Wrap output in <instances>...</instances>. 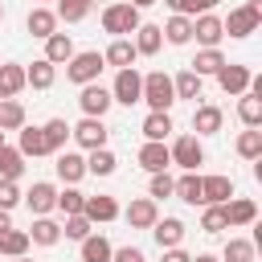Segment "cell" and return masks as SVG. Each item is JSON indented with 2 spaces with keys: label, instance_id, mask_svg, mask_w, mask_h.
<instances>
[{
  "label": "cell",
  "instance_id": "obj_1",
  "mask_svg": "<svg viewBox=\"0 0 262 262\" xmlns=\"http://www.w3.org/2000/svg\"><path fill=\"white\" fill-rule=\"evenodd\" d=\"M139 102H147L151 111H168V106L176 102L172 78H168L164 70H151V74H143V94H139Z\"/></svg>",
  "mask_w": 262,
  "mask_h": 262
},
{
  "label": "cell",
  "instance_id": "obj_2",
  "mask_svg": "<svg viewBox=\"0 0 262 262\" xmlns=\"http://www.w3.org/2000/svg\"><path fill=\"white\" fill-rule=\"evenodd\" d=\"M143 20H139V8L135 4H111V8H102V29L111 33V37H127V33H135Z\"/></svg>",
  "mask_w": 262,
  "mask_h": 262
},
{
  "label": "cell",
  "instance_id": "obj_3",
  "mask_svg": "<svg viewBox=\"0 0 262 262\" xmlns=\"http://www.w3.org/2000/svg\"><path fill=\"white\" fill-rule=\"evenodd\" d=\"M102 53L98 49H86V53H74L70 61H66V78L70 82H78V86H86V82H94L98 74H102Z\"/></svg>",
  "mask_w": 262,
  "mask_h": 262
},
{
  "label": "cell",
  "instance_id": "obj_4",
  "mask_svg": "<svg viewBox=\"0 0 262 262\" xmlns=\"http://www.w3.org/2000/svg\"><path fill=\"white\" fill-rule=\"evenodd\" d=\"M258 25H262V4H258V0L233 8L229 20H221V29H225L229 37H250V33H258Z\"/></svg>",
  "mask_w": 262,
  "mask_h": 262
},
{
  "label": "cell",
  "instance_id": "obj_5",
  "mask_svg": "<svg viewBox=\"0 0 262 262\" xmlns=\"http://www.w3.org/2000/svg\"><path fill=\"white\" fill-rule=\"evenodd\" d=\"M139 94H143V78L135 74V66H123V70L115 74L111 98H115V102H123V106H131V102H139Z\"/></svg>",
  "mask_w": 262,
  "mask_h": 262
},
{
  "label": "cell",
  "instance_id": "obj_6",
  "mask_svg": "<svg viewBox=\"0 0 262 262\" xmlns=\"http://www.w3.org/2000/svg\"><path fill=\"white\" fill-rule=\"evenodd\" d=\"M168 156H172V164H180L184 172H196V164H205V147H201L196 135H180V139L168 147Z\"/></svg>",
  "mask_w": 262,
  "mask_h": 262
},
{
  "label": "cell",
  "instance_id": "obj_7",
  "mask_svg": "<svg viewBox=\"0 0 262 262\" xmlns=\"http://www.w3.org/2000/svg\"><path fill=\"white\" fill-rule=\"evenodd\" d=\"M111 90H102V86H94V82H86L82 86V94H78V106H82V115H90V119H102L106 111H111Z\"/></svg>",
  "mask_w": 262,
  "mask_h": 262
},
{
  "label": "cell",
  "instance_id": "obj_8",
  "mask_svg": "<svg viewBox=\"0 0 262 262\" xmlns=\"http://www.w3.org/2000/svg\"><path fill=\"white\" fill-rule=\"evenodd\" d=\"M250 78H254V74H250L246 66H229V61H225V66L217 70V86H221L225 94H246V90H250Z\"/></svg>",
  "mask_w": 262,
  "mask_h": 262
},
{
  "label": "cell",
  "instance_id": "obj_9",
  "mask_svg": "<svg viewBox=\"0 0 262 262\" xmlns=\"http://www.w3.org/2000/svg\"><path fill=\"white\" fill-rule=\"evenodd\" d=\"M70 135H74L82 147H90V151H94V147H106V127H102V119H90V115H86L78 127H70Z\"/></svg>",
  "mask_w": 262,
  "mask_h": 262
},
{
  "label": "cell",
  "instance_id": "obj_10",
  "mask_svg": "<svg viewBox=\"0 0 262 262\" xmlns=\"http://www.w3.org/2000/svg\"><path fill=\"white\" fill-rule=\"evenodd\" d=\"M168 164H172V156H168L164 139H147L139 147V168L143 172H168Z\"/></svg>",
  "mask_w": 262,
  "mask_h": 262
},
{
  "label": "cell",
  "instance_id": "obj_11",
  "mask_svg": "<svg viewBox=\"0 0 262 262\" xmlns=\"http://www.w3.org/2000/svg\"><path fill=\"white\" fill-rule=\"evenodd\" d=\"M233 196L229 176H201V205H225Z\"/></svg>",
  "mask_w": 262,
  "mask_h": 262
},
{
  "label": "cell",
  "instance_id": "obj_12",
  "mask_svg": "<svg viewBox=\"0 0 262 262\" xmlns=\"http://www.w3.org/2000/svg\"><path fill=\"white\" fill-rule=\"evenodd\" d=\"M192 37H196L205 49H217V41L225 37V29H221V20H217L213 12H201V16L192 20Z\"/></svg>",
  "mask_w": 262,
  "mask_h": 262
},
{
  "label": "cell",
  "instance_id": "obj_13",
  "mask_svg": "<svg viewBox=\"0 0 262 262\" xmlns=\"http://www.w3.org/2000/svg\"><path fill=\"white\" fill-rule=\"evenodd\" d=\"M156 217H160V209H156L151 196H139V201L127 205V225H131V229H151Z\"/></svg>",
  "mask_w": 262,
  "mask_h": 262
},
{
  "label": "cell",
  "instance_id": "obj_14",
  "mask_svg": "<svg viewBox=\"0 0 262 262\" xmlns=\"http://www.w3.org/2000/svg\"><path fill=\"white\" fill-rule=\"evenodd\" d=\"M25 201H29V209H33L37 217H45V213L57 205V188H53V184H45V180H37V184L25 192Z\"/></svg>",
  "mask_w": 262,
  "mask_h": 262
},
{
  "label": "cell",
  "instance_id": "obj_15",
  "mask_svg": "<svg viewBox=\"0 0 262 262\" xmlns=\"http://www.w3.org/2000/svg\"><path fill=\"white\" fill-rule=\"evenodd\" d=\"M82 217H86L90 225H94V221H115V217H119V205H115V196H86Z\"/></svg>",
  "mask_w": 262,
  "mask_h": 262
},
{
  "label": "cell",
  "instance_id": "obj_16",
  "mask_svg": "<svg viewBox=\"0 0 262 262\" xmlns=\"http://www.w3.org/2000/svg\"><path fill=\"white\" fill-rule=\"evenodd\" d=\"M221 209H225V225H250V221L258 217V205H254L250 196H233V201H225Z\"/></svg>",
  "mask_w": 262,
  "mask_h": 262
},
{
  "label": "cell",
  "instance_id": "obj_17",
  "mask_svg": "<svg viewBox=\"0 0 262 262\" xmlns=\"http://www.w3.org/2000/svg\"><path fill=\"white\" fill-rule=\"evenodd\" d=\"M53 78H57V66H53V61H45V57H37V61L25 70V86H33V90H49V86H53Z\"/></svg>",
  "mask_w": 262,
  "mask_h": 262
},
{
  "label": "cell",
  "instance_id": "obj_18",
  "mask_svg": "<svg viewBox=\"0 0 262 262\" xmlns=\"http://www.w3.org/2000/svg\"><path fill=\"white\" fill-rule=\"evenodd\" d=\"M151 233H156V242H160V250H168V246H180V237H184V221L180 217H156V225H151Z\"/></svg>",
  "mask_w": 262,
  "mask_h": 262
},
{
  "label": "cell",
  "instance_id": "obj_19",
  "mask_svg": "<svg viewBox=\"0 0 262 262\" xmlns=\"http://www.w3.org/2000/svg\"><path fill=\"white\" fill-rule=\"evenodd\" d=\"M131 45H135V53H143V57L160 53V45H164V33H160V25H139Z\"/></svg>",
  "mask_w": 262,
  "mask_h": 262
},
{
  "label": "cell",
  "instance_id": "obj_20",
  "mask_svg": "<svg viewBox=\"0 0 262 262\" xmlns=\"http://www.w3.org/2000/svg\"><path fill=\"white\" fill-rule=\"evenodd\" d=\"M70 57H74V41H70V33H49V37H45V61L61 66V61H70Z\"/></svg>",
  "mask_w": 262,
  "mask_h": 262
},
{
  "label": "cell",
  "instance_id": "obj_21",
  "mask_svg": "<svg viewBox=\"0 0 262 262\" xmlns=\"http://www.w3.org/2000/svg\"><path fill=\"white\" fill-rule=\"evenodd\" d=\"M53 168H57V176H61L66 184H78V180L86 176V160L74 156V151H57V164H53Z\"/></svg>",
  "mask_w": 262,
  "mask_h": 262
},
{
  "label": "cell",
  "instance_id": "obj_22",
  "mask_svg": "<svg viewBox=\"0 0 262 262\" xmlns=\"http://www.w3.org/2000/svg\"><path fill=\"white\" fill-rule=\"evenodd\" d=\"M115 246L102 237V233H86L82 237V262H111Z\"/></svg>",
  "mask_w": 262,
  "mask_h": 262
},
{
  "label": "cell",
  "instance_id": "obj_23",
  "mask_svg": "<svg viewBox=\"0 0 262 262\" xmlns=\"http://www.w3.org/2000/svg\"><path fill=\"white\" fill-rule=\"evenodd\" d=\"M135 57H139V53H135V45H131L127 37H115V41L106 45V53H102V61H106V66H119V70L131 66Z\"/></svg>",
  "mask_w": 262,
  "mask_h": 262
},
{
  "label": "cell",
  "instance_id": "obj_24",
  "mask_svg": "<svg viewBox=\"0 0 262 262\" xmlns=\"http://www.w3.org/2000/svg\"><path fill=\"white\" fill-rule=\"evenodd\" d=\"M192 131L196 135H217L221 131V106H196L192 111Z\"/></svg>",
  "mask_w": 262,
  "mask_h": 262
},
{
  "label": "cell",
  "instance_id": "obj_25",
  "mask_svg": "<svg viewBox=\"0 0 262 262\" xmlns=\"http://www.w3.org/2000/svg\"><path fill=\"white\" fill-rule=\"evenodd\" d=\"M20 156H49V143H45V131L41 127H20V147H16Z\"/></svg>",
  "mask_w": 262,
  "mask_h": 262
},
{
  "label": "cell",
  "instance_id": "obj_26",
  "mask_svg": "<svg viewBox=\"0 0 262 262\" xmlns=\"http://www.w3.org/2000/svg\"><path fill=\"white\" fill-rule=\"evenodd\" d=\"M29 33L33 37H49V33H57V12H49V8H33L29 12Z\"/></svg>",
  "mask_w": 262,
  "mask_h": 262
},
{
  "label": "cell",
  "instance_id": "obj_27",
  "mask_svg": "<svg viewBox=\"0 0 262 262\" xmlns=\"http://www.w3.org/2000/svg\"><path fill=\"white\" fill-rule=\"evenodd\" d=\"M160 33L168 37V45H188V41H192V20L176 12V16H172V20H168V25L160 29Z\"/></svg>",
  "mask_w": 262,
  "mask_h": 262
},
{
  "label": "cell",
  "instance_id": "obj_28",
  "mask_svg": "<svg viewBox=\"0 0 262 262\" xmlns=\"http://www.w3.org/2000/svg\"><path fill=\"white\" fill-rule=\"evenodd\" d=\"M57 237H61V225L49 221V217H37L33 229H29V242H37V246H57Z\"/></svg>",
  "mask_w": 262,
  "mask_h": 262
},
{
  "label": "cell",
  "instance_id": "obj_29",
  "mask_svg": "<svg viewBox=\"0 0 262 262\" xmlns=\"http://www.w3.org/2000/svg\"><path fill=\"white\" fill-rule=\"evenodd\" d=\"M25 127V106L16 98H0V131H20Z\"/></svg>",
  "mask_w": 262,
  "mask_h": 262
},
{
  "label": "cell",
  "instance_id": "obj_30",
  "mask_svg": "<svg viewBox=\"0 0 262 262\" xmlns=\"http://www.w3.org/2000/svg\"><path fill=\"white\" fill-rule=\"evenodd\" d=\"M20 172H25V156L4 143L0 147V180H20Z\"/></svg>",
  "mask_w": 262,
  "mask_h": 262
},
{
  "label": "cell",
  "instance_id": "obj_31",
  "mask_svg": "<svg viewBox=\"0 0 262 262\" xmlns=\"http://www.w3.org/2000/svg\"><path fill=\"white\" fill-rule=\"evenodd\" d=\"M237 119L246 123V127H258L262 123V94H242V102H237Z\"/></svg>",
  "mask_w": 262,
  "mask_h": 262
},
{
  "label": "cell",
  "instance_id": "obj_32",
  "mask_svg": "<svg viewBox=\"0 0 262 262\" xmlns=\"http://www.w3.org/2000/svg\"><path fill=\"white\" fill-rule=\"evenodd\" d=\"M25 250H29V233H25V229H12V225H8V229L0 233V254H8V258H20Z\"/></svg>",
  "mask_w": 262,
  "mask_h": 262
},
{
  "label": "cell",
  "instance_id": "obj_33",
  "mask_svg": "<svg viewBox=\"0 0 262 262\" xmlns=\"http://www.w3.org/2000/svg\"><path fill=\"white\" fill-rule=\"evenodd\" d=\"M25 86V70L20 66H0V98H16Z\"/></svg>",
  "mask_w": 262,
  "mask_h": 262
},
{
  "label": "cell",
  "instance_id": "obj_34",
  "mask_svg": "<svg viewBox=\"0 0 262 262\" xmlns=\"http://www.w3.org/2000/svg\"><path fill=\"white\" fill-rule=\"evenodd\" d=\"M221 66H225V57H221V49H201V53L192 57V66H188V70L205 78V74H217Z\"/></svg>",
  "mask_w": 262,
  "mask_h": 262
},
{
  "label": "cell",
  "instance_id": "obj_35",
  "mask_svg": "<svg viewBox=\"0 0 262 262\" xmlns=\"http://www.w3.org/2000/svg\"><path fill=\"white\" fill-rule=\"evenodd\" d=\"M172 90H176V98H201V74L180 70V74L172 78Z\"/></svg>",
  "mask_w": 262,
  "mask_h": 262
},
{
  "label": "cell",
  "instance_id": "obj_36",
  "mask_svg": "<svg viewBox=\"0 0 262 262\" xmlns=\"http://www.w3.org/2000/svg\"><path fill=\"white\" fill-rule=\"evenodd\" d=\"M237 156H246V160H262V131H258V127H246V131L237 135Z\"/></svg>",
  "mask_w": 262,
  "mask_h": 262
},
{
  "label": "cell",
  "instance_id": "obj_37",
  "mask_svg": "<svg viewBox=\"0 0 262 262\" xmlns=\"http://www.w3.org/2000/svg\"><path fill=\"white\" fill-rule=\"evenodd\" d=\"M115 164H119V160H115V151H111V147H94V151H90V160H86V172H94V176H111V172H115Z\"/></svg>",
  "mask_w": 262,
  "mask_h": 262
},
{
  "label": "cell",
  "instance_id": "obj_38",
  "mask_svg": "<svg viewBox=\"0 0 262 262\" xmlns=\"http://www.w3.org/2000/svg\"><path fill=\"white\" fill-rule=\"evenodd\" d=\"M172 192H176L180 201H188V205H201V176H196V172H184V176L172 184Z\"/></svg>",
  "mask_w": 262,
  "mask_h": 262
},
{
  "label": "cell",
  "instance_id": "obj_39",
  "mask_svg": "<svg viewBox=\"0 0 262 262\" xmlns=\"http://www.w3.org/2000/svg\"><path fill=\"white\" fill-rule=\"evenodd\" d=\"M168 131H172L168 111H151V115L143 119V135H147V139H168Z\"/></svg>",
  "mask_w": 262,
  "mask_h": 262
},
{
  "label": "cell",
  "instance_id": "obj_40",
  "mask_svg": "<svg viewBox=\"0 0 262 262\" xmlns=\"http://www.w3.org/2000/svg\"><path fill=\"white\" fill-rule=\"evenodd\" d=\"M221 258H225V262H254V242H246V237H229Z\"/></svg>",
  "mask_w": 262,
  "mask_h": 262
},
{
  "label": "cell",
  "instance_id": "obj_41",
  "mask_svg": "<svg viewBox=\"0 0 262 262\" xmlns=\"http://www.w3.org/2000/svg\"><path fill=\"white\" fill-rule=\"evenodd\" d=\"M41 131H45V143H49V151H61V143H66V135H70V123H66V119H49Z\"/></svg>",
  "mask_w": 262,
  "mask_h": 262
},
{
  "label": "cell",
  "instance_id": "obj_42",
  "mask_svg": "<svg viewBox=\"0 0 262 262\" xmlns=\"http://www.w3.org/2000/svg\"><path fill=\"white\" fill-rule=\"evenodd\" d=\"M82 205H86V192L66 188V192H57V205H53V209H61L66 217H74V213H82Z\"/></svg>",
  "mask_w": 262,
  "mask_h": 262
},
{
  "label": "cell",
  "instance_id": "obj_43",
  "mask_svg": "<svg viewBox=\"0 0 262 262\" xmlns=\"http://www.w3.org/2000/svg\"><path fill=\"white\" fill-rule=\"evenodd\" d=\"M86 12H90V0H57V16H61V20H70V25H74V20H82Z\"/></svg>",
  "mask_w": 262,
  "mask_h": 262
},
{
  "label": "cell",
  "instance_id": "obj_44",
  "mask_svg": "<svg viewBox=\"0 0 262 262\" xmlns=\"http://www.w3.org/2000/svg\"><path fill=\"white\" fill-rule=\"evenodd\" d=\"M201 229H205V233H221V229H229V225H225V209H221V205H209L205 217H201Z\"/></svg>",
  "mask_w": 262,
  "mask_h": 262
},
{
  "label": "cell",
  "instance_id": "obj_45",
  "mask_svg": "<svg viewBox=\"0 0 262 262\" xmlns=\"http://www.w3.org/2000/svg\"><path fill=\"white\" fill-rule=\"evenodd\" d=\"M61 233H66V237H74V242H82V237L90 233V221H86L82 213H74V217H66V225H61Z\"/></svg>",
  "mask_w": 262,
  "mask_h": 262
},
{
  "label": "cell",
  "instance_id": "obj_46",
  "mask_svg": "<svg viewBox=\"0 0 262 262\" xmlns=\"http://www.w3.org/2000/svg\"><path fill=\"white\" fill-rule=\"evenodd\" d=\"M172 176L168 172H151V201H160V196H172Z\"/></svg>",
  "mask_w": 262,
  "mask_h": 262
},
{
  "label": "cell",
  "instance_id": "obj_47",
  "mask_svg": "<svg viewBox=\"0 0 262 262\" xmlns=\"http://www.w3.org/2000/svg\"><path fill=\"white\" fill-rule=\"evenodd\" d=\"M16 201H20V188H16V180H0V209H16Z\"/></svg>",
  "mask_w": 262,
  "mask_h": 262
},
{
  "label": "cell",
  "instance_id": "obj_48",
  "mask_svg": "<svg viewBox=\"0 0 262 262\" xmlns=\"http://www.w3.org/2000/svg\"><path fill=\"white\" fill-rule=\"evenodd\" d=\"M221 0H180V16H201V12H213Z\"/></svg>",
  "mask_w": 262,
  "mask_h": 262
},
{
  "label": "cell",
  "instance_id": "obj_49",
  "mask_svg": "<svg viewBox=\"0 0 262 262\" xmlns=\"http://www.w3.org/2000/svg\"><path fill=\"white\" fill-rule=\"evenodd\" d=\"M111 262H147V258H143V250L123 246V250H115V254H111Z\"/></svg>",
  "mask_w": 262,
  "mask_h": 262
},
{
  "label": "cell",
  "instance_id": "obj_50",
  "mask_svg": "<svg viewBox=\"0 0 262 262\" xmlns=\"http://www.w3.org/2000/svg\"><path fill=\"white\" fill-rule=\"evenodd\" d=\"M160 262H192V258H188V254H184V250H180V246H168V250H164V258H160Z\"/></svg>",
  "mask_w": 262,
  "mask_h": 262
},
{
  "label": "cell",
  "instance_id": "obj_51",
  "mask_svg": "<svg viewBox=\"0 0 262 262\" xmlns=\"http://www.w3.org/2000/svg\"><path fill=\"white\" fill-rule=\"evenodd\" d=\"M8 225H12V221H8V209H0V233H4Z\"/></svg>",
  "mask_w": 262,
  "mask_h": 262
},
{
  "label": "cell",
  "instance_id": "obj_52",
  "mask_svg": "<svg viewBox=\"0 0 262 262\" xmlns=\"http://www.w3.org/2000/svg\"><path fill=\"white\" fill-rule=\"evenodd\" d=\"M192 262H217V258H213V254H196Z\"/></svg>",
  "mask_w": 262,
  "mask_h": 262
},
{
  "label": "cell",
  "instance_id": "obj_53",
  "mask_svg": "<svg viewBox=\"0 0 262 262\" xmlns=\"http://www.w3.org/2000/svg\"><path fill=\"white\" fill-rule=\"evenodd\" d=\"M127 4H135V8H147V4H156V0H127Z\"/></svg>",
  "mask_w": 262,
  "mask_h": 262
},
{
  "label": "cell",
  "instance_id": "obj_54",
  "mask_svg": "<svg viewBox=\"0 0 262 262\" xmlns=\"http://www.w3.org/2000/svg\"><path fill=\"white\" fill-rule=\"evenodd\" d=\"M0 147H4V131H0Z\"/></svg>",
  "mask_w": 262,
  "mask_h": 262
},
{
  "label": "cell",
  "instance_id": "obj_55",
  "mask_svg": "<svg viewBox=\"0 0 262 262\" xmlns=\"http://www.w3.org/2000/svg\"><path fill=\"white\" fill-rule=\"evenodd\" d=\"M16 262H29V258H25V254H20V258H16Z\"/></svg>",
  "mask_w": 262,
  "mask_h": 262
},
{
  "label": "cell",
  "instance_id": "obj_56",
  "mask_svg": "<svg viewBox=\"0 0 262 262\" xmlns=\"http://www.w3.org/2000/svg\"><path fill=\"white\" fill-rule=\"evenodd\" d=\"M0 20H4V8H0Z\"/></svg>",
  "mask_w": 262,
  "mask_h": 262
}]
</instances>
